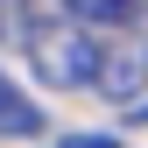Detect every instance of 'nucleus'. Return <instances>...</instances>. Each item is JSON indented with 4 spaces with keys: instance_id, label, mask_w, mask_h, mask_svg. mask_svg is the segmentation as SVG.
<instances>
[{
    "instance_id": "nucleus-4",
    "label": "nucleus",
    "mask_w": 148,
    "mask_h": 148,
    "mask_svg": "<svg viewBox=\"0 0 148 148\" xmlns=\"http://www.w3.org/2000/svg\"><path fill=\"white\" fill-rule=\"evenodd\" d=\"M0 134H14V141L42 134V113H35V99H28V92H14L7 78H0Z\"/></svg>"
},
{
    "instance_id": "nucleus-2",
    "label": "nucleus",
    "mask_w": 148,
    "mask_h": 148,
    "mask_svg": "<svg viewBox=\"0 0 148 148\" xmlns=\"http://www.w3.org/2000/svg\"><path fill=\"white\" fill-rule=\"evenodd\" d=\"M99 92L106 99H141L148 92V42H113L106 49V64H99Z\"/></svg>"
},
{
    "instance_id": "nucleus-5",
    "label": "nucleus",
    "mask_w": 148,
    "mask_h": 148,
    "mask_svg": "<svg viewBox=\"0 0 148 148\" xmlns=\"http://www.w3.org/2000/svg\"><path fill=\"white\" fill-rule=\"evenodd\" d=\"M57 148H120V141H113V134H64Z\"/></svg>"
},
{
    "instance_id": "nucleus-3",
    "label": "nucleus",
    "mask_w": 148,
    "mask_h": 148,
    "mask_svg": "<svg viewBox=\"0 0 148 148\" xmlns=\"http://www.w3.org/2000/svg\"><path fill=\"white\" fill-rule=\"evenodd\" d=\"M64 14H78V21H99V28H134L148 0H57Z\"/></svg>"
},
{
    "instance_id": "nucleus-1",
    "label": "nucleus",
    "mask_w": 148,
    "mask_h": 148,
    "mask_svg": "<svg viewBox=\"0 0 148 148\" xmlns=\"http://www.w3.org/2000/svg\"><path fill=\"white\" fill-rule=\"evenodd\" d=\"M28 64H35V78L49 92H85V85H99L106 49L92 42V21L64 14V21H35L28 28Z\"/></svg>"
}]
</instances>
